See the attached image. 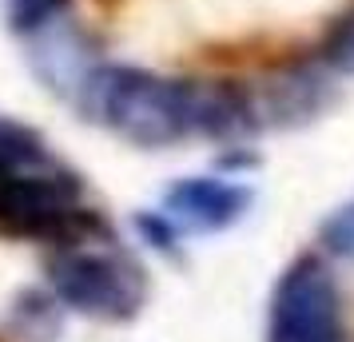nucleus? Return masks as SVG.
<instances>
[{
    "label": "nucleus",
    "mask_w": 354,
    "mask_h": 342,
    "mask_svg": "<svg viewBox=\"0 0 354 342\" xmlns=\"http://www.w3.org/2000/svg\"><path fill=\"white\" fill-rule=\"evenodd\" d=\"M267 342H342L338 287L315 255H303L283 271L271 298Z\"/></svg>",
    "instance_id": "7ed1b4c3"
},
{
    "label": "nucleus",
    "mask_w": 354,
    "mask_h": 342,
    "mask_svg": "<svg viewBox=\"0 0 354 342\" xmlns=\"http://www.w3.org/2000/svg\"><path fill=\"white\" fill-rule=\"evenodd\" d=\"M52 155L32 128L0 115V167H48Z\"/></svg>",
    "instance_id": "0eeeda50"
},
{
    "label": "nucleus",
    "mask_w": 354,
    "mask_h": 342,
    "mask_svg": "<svg viewBox=\"0 0 354 342\" xmlns=\"http://www.w3.org/2000/svg\"><path fill=\"white\" fill-rule=\"evenodd\" d=\"M24 56H28L32 72L40 76V84L64 99L80 96L84 80L100 64L92 36L84 32L68 12L52 17L48 24H40L32 32H24Z\"/></svg>",
    "instance_id": "20e7f679"
},
{
    "label": "nucleus",
    "mask_w": 354,
    "mask_h": 342,
    "mask_svg": "<svg viewBox=\"0 0 354 342\" xmlns=\"http://www.w3.org/2000/svg\"><path fill=\"white\" fill-rule=\"evenodd\" d=\"M4 4H8V20H12V28L20 36L48 24L60 12H68V0H4Z\"/></svg>",
    "instance_id": "1a4fd4ad"
},
{
    "label": "nucleus",
    "mask_w": 354,
    "mask_h": 342,
    "mask_svg": "<svg viewBox=\"0 0 354 342\" xmlns=\"http://www.w3.org/2000/svg\"><path fill=\"white\" fill-rule=\"evenodd\" d=\"M48 283L56 303L96 319H131L147 298V278L140 263L115 251L64 247L48 263Z\"/></svg>",
    "instance_id": "f03ea898"
},
{
    "label": "nucleus",
    "mask_w": 354,
    "mask_h": 342,
    "mask_svg": "<svg viewBox=\"0 0 354 342\" xmlns=\"http://www.w3.org/2000/svg\"><path fill=\"white\" fill-rule=\"evenodd\" d=\"M335 104V84L319 68H287L251 92L259 128H299Z\"/></svg>",
    "instance_id": "39448f33"
},
{
    "label": "nucleus",
    "mask_w": 354,
    "mask_h": 342,
    "mask_svg": "<svg viewBox=\"0 0 354 342\" xmlns=\"http://www.w3.org/2000/svg\"><path fill=\"white\" fill-rule=\"evenodd\" d=\"M322 247L335 255V259H346L354 263V203H346V207H338L326 223H322L319 231Z\"/></svg>",
    "instance_id": "6e6552de"
},
{
    "label": "nucleus",
    "mask_w": 354,
    "mask_h": 342,
    "mask_svg": "<svg viewBox=\"0 0 354 342\" xmlns=\"http://www.w3.org/2000/svg\"><path fill=\"white\" fill-rule=\"evenodd\" d=\"M322 64L335 72H354V12L330 28L326 44H322Z\"/></svg>",
    "instance_id": "9d476101"
},
{
    "label": "nucleus",
    "mask_w": 354,
    "mask_h": 342,
    "mask_svg": "<svg viewBox=\"0 0 354 342\" xmlns=\"http://www.w3.org/2000/svg\"><path fill=\"white\" fill-rule=\"evenodd\" d=\"M0 231L52 247H80L108 227L92 207H84L80 180L48 163L0 167Z\"/></svg>",
    "instance_id": "f257e3e1"
},
{
    "label": "nucleus",
    "mask_w": 354,
    "mask_h": 342,
    "mask_svg": "<svg viewBox=\"0 0 354 342\" xmlns=\"http://www.w3.org/2000/svg\"><path fill=\"white\" fill-rule=\"evenodd\" d=\"M251 207V191L243 183L227 180H179L163 196V215L187 231H223L239 223L243 211Z\"/></svg>",
    "instance_id": "423d86ee"
},
{
    "label": "nucleus",
    "mask_w": 354,
    "mask_h": 342,
    "mask_svg": "<svg viewBox=\"0 0 354 342\" xmlns=\"http://www.w3.org/2000/svg\"><path fill=\"white\" fill-rule=\"evenodd\" d=\"M136 227H140V235H144L151 247H160V251H176V223H171L167 215H140Z\"/></svg>",
    "instance_id": "9b49d317"
}]
</instances>
